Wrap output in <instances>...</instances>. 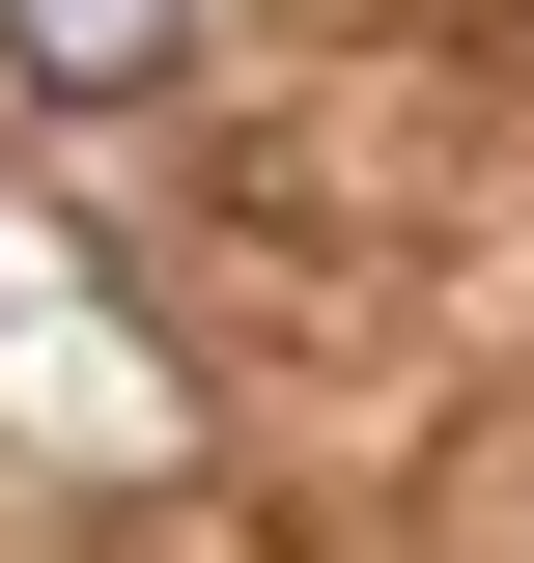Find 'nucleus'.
Returning <instances> with one entry per match:
<instances>
[{"mask_svg": "<svg viewBox=\"0 0 534 563\" xmlns=\"http://www.w3.org/2000/svg\"><path fill=\"white\" fill-rule=\"evenodd\" d=\"M0 85L29 113H141V85H198V0H0Z\"/></svg>", "mask_w": 534, "mask_h": 563, "instance_id": "f257e3e1", "label": "nucleus"}]
</instances>
